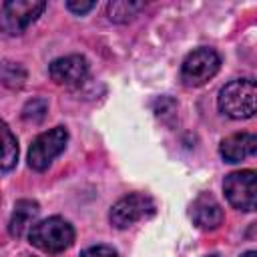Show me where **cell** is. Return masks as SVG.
Segmentation results:
<instances>
[{"label":"cell","instance_id":"6da1fadb","mask_svg":"<svg viewBox=\"0 0 257 257\" xmlns=\"http://www.w3.org/2000/svg\"><path fill=\"white\" fill-rule=\"evenodd\" d=\"M257 86L253 78H237L219 90V110L231 118H251L255 114Z\"/></svg>","mask_w":257,"mask_h":257},{"label":"cell","instance_id":"7a4b0ae2","mask_svg":"<svg viewBox=\"0 0 257 257\" xmlns=\"http://www.w3.org/2000/svg\"><path fill=\"white\" fill-rule=\"evenodd\" d=\"M30 243L46 253H60L74 243V229L62 217H48L32 225L28 231Z\"/></svg>","mask_w":257,"mask_h":257},{"label":"cell","instance_id":"3957f363","mask_svg":"<svg viewBox=\"0 0 257 257\" xmlns=\"http://www.w3.org/2000/svg\"><path fill=\"white\" fill-rule=\"evenodd\" d=\"M46 8L42 0H8L0 8V30L8 36L22 34Z\"/></svg>","mask_w":257,"mask_h":257},{"label":"cell","instance_id":"277c9868","mask_svg":"<svg viewBox=\"0 0 257 257\" xmlns=\"http://www.w3.org/2000/svg\"><path fill=\"white\" fill-rule=\"evenodd\" d=\"M68 131L64 126H54L42 135H38L28 149V165L34 171H46L52 161L66 149Z\"/></svg>","mask_w":257,"mask_h":257},{"label":"cell","instance_id":"5b68a950","mask_svg":"<svg viewBox=\"0 0 257 257\" xmlns=\"http://www.w3.org/2000/svg\"><path fill=\"white\" fill-rule=\"evenodd\" d=\"M221 68V56L213 48H197L187 54L181 66V78L187 86H203Z\"/></svg>","mask_w":257,"mask_h":257},{"label":"cell","instance_id":"8992f818","mask_svg":"<svg viewBox=\"0 0 257 257\" xmlns=\"http://www.w3.org/2000/svg\"><path fill=\"white\" fill-rule=\"evenodd\" d=\"M223 191L227 201L239 211H255L257 207V175L255 171H235L225 177Z\"/></svg>","mask_w":257,"mask_h":257},{"label":"cell","instance_id":"52a82bcc","mask_svg":"<svg viewBox=\"0 0 257 257\" xmlns=\"http://www.w3.org/2000/svg\"><path fill=\"white\" fill-rule=\"evenodd\" d=\"M157 211L155 201L149 195L143 193H131L122 199H118L110 209V223L116 229H126L135 225L137 221L153 217Z\"/></svg>","mask_w":257,"mask_h":257},{"label":"cell","instance_id":"ba28073f","mask_svg":"<svg viewBox=\"0 0 257 257\" xmlns=\"http://www.w3.org/2000/svg\"><path fill=\"white\" fill-rule=\"evenodd\" d=\"M48 72L56 84L74 86V84L82 82L84 76L88 74V62L80 54H68V56L52 60L48 66Z\"/></svg>","mask_w":257,"mask_h":257},{"label":"cell","instance_id":"9c48e42d","mask_svg":"<svg viewBox=\"0 0 257 257\" xmlns=\"http://www.w3.org/2000/svg\"><path fill=\"white\" fill-rule=\"evenodd\" d=\"M191 219L199 229H217L223 223V209L213 195L203 193L191 205Z\"/></svg>","mask_w":257,"mask_h":257},{"label":"cell","instance_id":"30bf717a","mask_svg":"<svg viewBox=\"0 0 257 257\" xmlns=\"http://www.w3.org/2000/svg\"><path fill=\"white\" fill-rule=\"evenodd\" d=\"M257 151V137L251 133H237L221 141L219 153L227 163H239Z\"/></svg>","mask_w":257,"mask_h":257},{"label":"cell","instance_id":"8fae6325","mask_svg":"<svg viewBox=\"0 0 257 257\" xmlns=\"http://www.w3.org/2000/svg\"><path fill=\"white\" fill-rule=\"evenodd\" d=\"M38 203L36 201H30V199H20L16 201L14 205V211H12V217H10V223H8V231L12 237H22L26 231L32 229L36 217H38Z\"/></svg>","mask_w":257,"mask_h":257},{"label":"cell","instance_id":"7c38bea8","mask_svg":"<svg viewBox=\"0 0 257 257\" xmlns=\"http://www.w3.org/2000/svg\"><path fill=\"white\" fill-rule=\"evenodd\" d=\"M18 161V141L4 120H0V171L14 169Z\"/></svg>","mask_w":257,"mask_h":257},{"label":"cell","instance_id":"4fadbf2b","mask_svg":"<svg viewBox=\"0 0 257 257\" xmlns=\"http://www.w3.org/2000/svg\"><path fill=\"white\" fill-rule=\"evenodd\" d=\"M145 8V2H126V0H116V2H108L106 6V12H108V18L112 22H118V24H124L128 20H133L137 16L139 10Z\"/></svg>","mask_w":257,"mask_h":257},{"label":"cell","instance_id":"5bb4252c","mask_svg":"<svg viewBox=\"0 0 257 257\" xmlns=\"http://www.w3.org/2000/svg\"><path fill=\"white\" fill-rule=\"evenodd\" d=\"M0 80L6 86L20 88L26 80V70L16 62H0Z\"/></svg>","mask_w":257,"mask_h":257},{"label":"cell","instance_id":"9a60e30c","mask_svg":"<svg viewBox=\"0 0 257 257\" xmlns=\"http://www.w3.org/2000/svg\"><path fill=\"white\" fill-rule=\"evenodd\" d=\"M46 100L44 98H32V100H28L26 102V106H24V110H22V116L26 118V120H32V122H38V120H42V116H44V112H46Z\"/></svg>","mask_w":257,"mask_h":257},{"label":"cell","instance_id":"2e32d148","mask_svg":"<svg viewBox=\"0 0 257 257\" xmlns=\"http://www.w3.org/2000/svg\"><path fill=\"white\" fill-rule=\"evenodd\" d=\"M80 257H120L116 249L110 245H92L80 253Z\"/></svg>","mask_w":257,"mask_h":257},{"label":"cell","instance_id":"e0dca14e","mask_svg":"<svg viewBox=\"0 0 257 257\" xmlns=\"http://www.w3.org/2000/svg\"><path fill=\"white\" fill-rule=\"evenodd\" d=\"M96 6V2H74V0H70V2H66V8L70 10V12H74V14H86V12H90L92 8Z\"/></svg>","mask_w":257,"mask_h":257},{"label":"cell","instance_id":"ac0fdd59","mask_svg":"<svg viewBox=\"0 0 257 257\" xmlns=\"http://www.w3.org/2000/svg\"><path fill=\"white\" fill-rule=\"evenodd\" d=\"M241 257H257V251H245Z\"/></svg>","mask_w":257,"mask_h":257},{"label":"cell","instance_id":"d6986e66","mask_svg":"<svg viewBox=\"0 0 257 257\" xmlns=\"http://www.w3.org/2000/svg\"><path fill=\"white\" fill-rule=\"evenodd\" d=\"M207 257H217V255H207Z\"/></svg>","mask_w":257,"mask_h":257}]
</instances>
